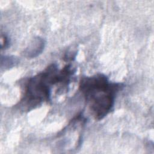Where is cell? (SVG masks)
Segmentation results:
<instances>
[{
  "mask_svg": "<svg viewBox=\"0 0 154 154\" xmlns=\"http://www.w3.org/2000/svg\"><path fill=\"white\" fill-rule=\"evenodd\" d=\"M45 41L40 37H34L23 51V55L28 58H33L43 52L45 46Z\"/></svg>",
  "mask_w": 154,
  "mask_h": 154,
  "instance_id": "obj_3",
  "label": "cell"
},
{
  "mask_svg": "<svg viewBox=\"0 0 154 154\" xmlns=\"http://www.w3.org/2000/svg\"><path fill=\"white\" fill-rule=\"evenodd\" d=\"M60 84V70L52 63L42 72L31 77L26 81L24 94L19 106L24 111H31L45 102H49L53 85Z\"/></svg>",
  "mask_w": 154,
  "mask_h": 154,
  "instance_id": "obj_2",
  "label": "cell"
},
{
  "mask_svg": "<svg viewBox=\"0 0 154 154\" xmlns=\"http://www.w3.org/2000/svg\"><path fill=\"white\" fill-rule=\"evenodd\" d=\"M123 87L122 83L111 82L102 73L82 76L79 84V90L96 120L103 119L113 109L116 97Z\"/></svg>",
  "mask_w": 154,
  "mask_h": 154,
  "instance_id": "obj_1",
  "label": "cell"
},
{
  "mask_svg": "<svg viewBox=\"0 0 154 154\" xmlns=\"http://www.w3.org/2000/svg\"><path fill=\"white\" fill-rule=\"evenodd\" d=\"M9 45V40L7 35H1V48L2 49H6Z\"/></svg>",
  "mask_w": 154,
  "mask_h": 154,
  "instance_id": "obj_5",
  "label": "cell"
},
{
  "mask_svg": "<svg viewBox=\"0 0 154 154\" xmlns=\"http://www.w3.org/2000/svg\"><path fill=\"white\" fill-rule=\"evenodd\" d=\"M19 63V60L14 57H4L1 58V67H5V69H9L13 66H15L16 64Z\"/></svg>",
  "mask_w": 154,
  "mask_h": 154,
  "instance_id": "obj_4",
  "label": "cell"
}]
</instances>
